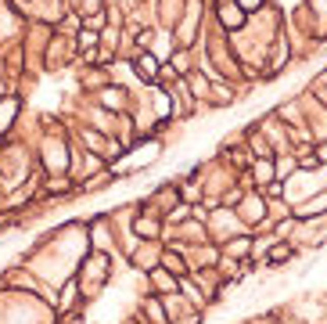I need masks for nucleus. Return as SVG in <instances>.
Listing matches in <instances>:
<instances>
[{
	"label": "nucleus",
	"instance_id": "nucleus-1",
	"mask_svg": "<svg viewBox=\"0 0 327 324\" xmlns=\"http://www.w3.org/2000/svg\"><path fill=\"white\" fill-rule=\"evenodd\" d=\"M151 285H155V292H162V296H166V292H173V285H176V281H173L166 270H151Z\"/></svg>",
	"mask_w": 327,
	"mask_h": 324
},
{
	"label": "nucleus",
	"instance_id": "nucleus-2",
	"mask_svg": "<svg viewBox=\"0 0 327 324\" xmlns=\"http://www.w3.org/2000/svg\"><path fill=\"white\" fill-rule=\"evenodd\" d=\"M137 72H140L144 79H155V76H158V61H155L151 54H140V58H137Z\"/></svg>",
	"mask_w": 327,
	"mask_h": 324
},
{
	"label": "nucleus",
	"instance_id": "nucleus-3",
	"mask_svg": "<svg viewBox=\"0 0 327 324\" xmlns=\"http://www.w3.org/2000/svg\"><path fill=\"white\" fill-rule=\"evenodd\" d=\"M144 313L151 317V320H158V324H166L169 317H166V310H162V303H155V299H148L144 303Z\"/></svg>",
	"mask_w": 327,
	"mask_h": 324
},
{
	"label": "nucleus",
	"instance_id": "nucleus-4",
	"mask_svg": "<svg viewBox=\"0 0 327 324\" xmlns=\"http://www.w3.org/2000/svg\"><path fill=\"white\" fill-rule=\"evenodd\" d=\"M320 209H327V195H316V198H309V206H302L299 213H302V216H313V213H320Z\"/></svg>",
	"mask_w": 327,
	"mask_h": 324
},
{
	"label": "nucleus",
	"instance_id": "nucleus-5",
	"mask_svg": "<svg viewBox=\"0 0 327 324\" xmlns=\"http://www.w3.org/2000/svg\"><path fill=\"white\" fill-rule=\"evenodd\" d=\"M288 256H292L288 245H277V249L270 252V267H284V263H288Z\"/></svg>",
	"mask_w": 327,
	"mask_h": 324
},
{
	"label": "nucleus",
	"instance_id": "nucleus-6",
	"mask_svg": "<svg viewBox=\"0 0 327 324\" xmlns=\"http://www.w3.org/2000/svg\"><path fill=\"white\" fill-rule=\"evenodd\" d=\"M137 234H140V238H155V234H158V223H155V220H140V223H137Z\"/></svg>",
	"mask_w": 327,
	"mask_h": 324
},
{
	"label": "nucleus",
	"instance_id": "nucleus-7",
	"mask_svg": "<svg viewBox=\"0 0 327 324\" xmlns=\"http://www.w3.org/2000/svg\"><path fill=\"white\" fill-rule=\"evenodd\" d=\"M256 177H259V180H270V177H273V162H270V158H266V162H256Z\"/></svg>",
	"mask_w": 327,
	"mask_h": 324
},
{
	"label": "nucleus",
	"instance_id": "nucleus-8",
	"mask_svg": "<svg viewBox=\"0 0 327 324\" xmlns=\"http://www.w3.org/2000/svg\"><path fill=\"white\" fill-rule=\"evenodd\" d=\"M162 260H166V267H169V270H184V263L176 260V252H166V256H162Z\"/></svg>",
	"mask_w": 327,
	"mask_h": 324
},
{
	"label": "nucleus",
	"instance_id": "nucleus-9",
	"mask_svg": "<svg viewBox=\"0 0 327 324\" xmlns=\"http://www.w3.org/2000/svg\"><path fill=\"white\" fill-rule=\"evenodd\" d=\"M230 252H248V238H244V241H234Z\"/></svg>",
	"mask_w": 327,
	"mask_h": 324
},
{
	"label": "nucleus",
	"instance_id": "nucleus-10",
	"mask_svg": "<svg viewBox=\"0 0 327 324\" xmlns=\"http://www.w3.org/2000/svg\"><path fill=\"white\" fill-rule=\"evenodd\" d=\"M241 8H248V11H252V8H259V0H241Z\"/></svg>",
	"mask_w": 327,
	"mask_h": 324
},
{
	"label": "nucleus",
	"instance_id": "nucleus-11",
	"mask_svg": "<svg viewBox=\"0 0 327 324\" xmlns=\"http://www.w3.org/2000/svg\"><path fill=\"white\" fill-rule=\"evenodd\" d=\"M316 155H320V162H327V144H320V148H316Z\"/></svg>",
	"mask_w": 327,
	"mask_h": 324
}]
</instances>
